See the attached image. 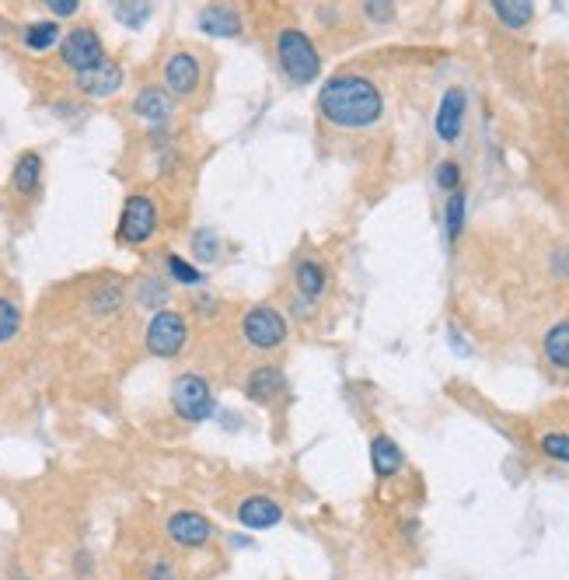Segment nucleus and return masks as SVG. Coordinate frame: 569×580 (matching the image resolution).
<instances>
[{
    "label": "nucleus",
    "instance_id": "nucleus-27",
    "mask_svg": "<svg viewBox=\"0 0 569 580\" xmlns=\"http://www.w3.org/2000/svg\"><path fill=\"white\" fill-rule=\"evenodd\" d=\"M192 256L199 259V263H217L220 256V238L213 235V228H196L192 231Z\"/></svg>",
    "mask_w": 569,
    "mask_h": 580
},
{
    "label": "nucleus",
    "instance_id": "nucleus-10",
    "mask_svg": "<svg viewBox=\"0 0 569 580\" xmlns=\"http://www.w3.org/2000/svg\"><path fill=\"white\" fill-rule=\"evenodd\" d=\"M465 116H468V95L465 88H447L444 98L437 105V116H433V133H437L440 144H458L461 133H465Z\"/></svg>",
    "mask_w": 569,
    "mask_h": 580
},
{
    "label": "nucleus",
    "instance_id": "nucleus-31",
    "mask_svg": "<svg viewBox=\"0 0 569 580\" xmlns=\"http://www.w3.org/2000/svg\"><path fill=\"white\" fill-rule=\"evenodd\" d=\"M116 18L123 21V25H130V28H140L147 18H151V4H137V7L119 4V7H116Z\"/></svg>",
    "mask_w": 569,
    "mask_h": 580
},
{
    "label": "nucleus",
    "instance_id": "nucleus-13",
    "mask_svg": "<svg viewBox=\"0 0 569 580\" xmlns=\"http://www.w3.org/2000/svg\"><path fill=\"white\" fill-rule=\"evenodd\" d=\"M123 81H126L123 63H116L109 56V60L98 63L95 70H88V74L77 77V91H81L84 98H95V102H102V98L119 95V91H123Z\"/></svg>",
    "mask_w": 569,
    "mask_h": 580
},
{
    "label": "nucleus",
    "instance_id": "nucleus-28",
    "mask_svg": "<svg viewBox=\"0 0 569 580\" xmlns=\"http://www.w3.org/2000/svg\"><path fill=\"white\" fill-rule=\"evenodd\" d=\"M140 304H144L147 311H161L168 308V284L161 277H151L140 284Z\"/></svg>",
    "mask_w": 569,
    "mask_h": 580
},
{
    "label": "nucleus",
    "instance_id": "nucleus-26",
    "mask_svg": "<svg viewBox=\"0 0 569 580\" xmlns=\"http://www.w3.org/2000/svg\"><path fill=\"white\" fill-rule=\"evenodd\" d=\"M538 451H542L549 462L569 465V434L566 430H549V434L538 437Z\"/></svg>",
    "mask_w": 569,
    "mask_h": 580
},
{
    "label": "nucleus",
    "instance_id": "nucleus-17",
    "mask_svg": "<svg viewBox=\"0 0 569 580\" xmlns=\"http://www.w3.org/2000/svg\"><path fill=\"white\" fill-rule=\"evenodd\" d=\"M42 172H46V161H42L39 151H21L14 158V168H11V189L18 196H39V186H42Z\"/></svg>",
    "mask_w": 569,
    "mask_h": 580
},
{
    "label": "nucleus",
    "instance_id": "nucleus-1",
    "mask_svg": "<svg viewBox=\"0 0 569 580\" xmlns=\"http://www.w3.org/2000/svg\"><path fill=\"white\" fill-rule=\"evenodd\" d=\"M318 112L336 130H367L381 123L384 116V95L381 88L364 74H332L318 91Z\"/></svg>",
    "mask_w": 569,
    "mask_h": 580
},
{
    "label": "nucleus",
    "instance_id": "nucleus-33",
    "mask_svg": "<svg viewBox=\"0 0 569 580\" xmlns=\"http://www.w3.org/2000/svg\"><path fill=\"white\" fill-rule=\"evenodd\" d=\"M46 7H49V14H53V21L56 18H74V14L81 11L77 0H46Z\"/></svg>",
    "mask_w": 569,
    "mask_h": 580
},
{
    "label": "nucleus",
    "instance_id": "nucleus-29",
    "mask_svg": "<svg viewBox=\"0 0 569 580\" xmlns=\"http://www.w3.org/2000/svg\"><path fill=\"white\" fill-rule=\"evenodd\" d=\"M433 179H437V189H444L447 196L458 193L461 189V165L454 158H444L437 165V172H433Z\"/></svg>",
    "mask_w": 569,
    "mask_h": 580
},
{
    "label": "nucleus",
    "instance_id": "nucleus-16",
    "mask_svg": "<svg viewBox=\"0 0 569 580\" xmlns=\"http://www.w3.org/2000/svg\"><path fill=\"white\" fill-rule=\"evenodd\" d=\"M196 21L206 35H217V39H238L245 32V18L234 4H206Z\"/></svg>",
    "mask_w": 569,
    "mask_h": 580
},
{
    "label": "nucleus",
    "instance_id": "nucleus-5",
    "mask_svg": "<svg viewBox=\"0 0 569 580\" xmlns=\"http://www.w3.org/2000/svg\"><path fill=\"white\" fill-rule=\"evenodd\" d=\"M144 343H147V353H151V357H161V360L179 357L189 343V318L175 308L154 311L151 322H147Z\"/></svg>",
    "mask_w": 569,
    "mask_h": 580
},
{
    "label": "nucleus",
    "instance_id": "nucleus-30",
    "mask_svg": "<svg viewBox=\"0 0 569 580\" xmlns=\"http://www.w3.org/2000/svg\"><path fill=\"white\" fill-rule=\"evenodd\" d=\"M144 580H179V563L172 556H151L144 563Z\"/></svg>",
    "mask_w": 569,
    "mask_h": 580
},
{
    "label": "nucleus",
    "instance_id": "nucleus-9",
    "mask_svg": "<svg viewBox=\"0 0 569 580\" xmlns=\"http://www.w3.org/2000/svg\"><path fill=\"white\" fill-rule=\"evenodd\" d=\"M165 539L172 542L182 553H196V549H206L213 539H217V528L206 514L192 511V507H182V511H172L165 521Z\"/></svg>",
    "mask_w": 569,
    "mask_h": 580
},
{
    "label": "nucleus",
    "instance_id": "nucleus-24",
    "mask_svg": "<svg viewBox=\"0 0 569 580\" xmlns=\"http://www.w3.org/2000/svg\"><path fill=\"white\" fill-rule=\"evenodd\" d=\"M18 332H21V308H18V301H14V297H7V294H0V346L14 343V339H18Z\"/></svg>",
    "mask_w": 569,
    "mask_h": 580
},
{
    "label": "nucleus",
    "instance_id": "nucleus-6",
    "mask_svg": "<svg viewBox=\"0 0 569 580\" xmlns=\"http://www.w3.org/2000/svg\"><path fill=\"white\" fill-rule=\"evenodd\" d=\"M105 60H109V53H105V42L95 25H74L70 32H63L60 63L74 77L88 74V70H95L98 63H105Z\"/></svg>",
    "mask_w": 569,
    "mask_h": 580
},
{
    "label": "nucleus",
    "instance_id": "nucleus-19",
    "mask_svg": "<svg viewBox=\"0 0 569 580\" xmlns=\"http://www.w3.org/2000/svg\"><path fill=\"white\" fill-rule=\"evenodd\" d=\"M371 465H374V476L378 479H391L405 469V455L398 448V441H391L388 434H374L371 441Z\"/></svg>",
    "mask_w": 569,
    "mask_h": 580
},
{
    "label": "nucleus",
    "instance_id": "nucleus-21",
    "mask_svg": "<svg viewBox=\"0 0 569 580\" xmlns=\"http://www.w3.org/2000/svg\"><path fill=\"white\" fill-rule=\"evenodd\" d=\"M126 304V287L116 284V280H109V284H98L95 290L88 294V311L95 318H112L119 315Z\"/></svg>",
    "mask_w": 569,
    "mask_h": 580
},
{
    "label": "nucleus",
    "instance_id": "nucleus-12",
    "mask_svg": "<svg viewBox=\"0 0 569 580\" xmlns=\"http://www.w3.org/2000/svg\"><path fill=\"white\" fill-rule=\"evenodd\" d=\"M234 518L252 532H266V528H276L283 521V504L269 493H252L234 507Z\"/></svg>",
    "mask_w": 569,
    "mask_h": 580
},
{
    "label": "nucleus",
    "instance_id": "nucleus-8",
    "mask_svg": "<svg viewBox=\"0 0 569 580\" xmlns=\"http://www.w3.org/2000/svg\"><path fill=\"white\" fill-rule=\"evenodd\" d=\"M172 409H175V416L186 423H206L213 416V409H217L210 381H206L203 374H192V371L179 374V378L172 381Z\"/></svg>",
    "mask_w": 569,
    "mask_h": 580
},
{
    "label": "nucleus",
    "instance_id": "nucleus-22",
    "mask_svg": "<svg viewBox=\"0 0 569 580\" xmlns=\"http://www.w3.org/2000/svg\"><path fill=\"white\" fill-rule=\"evenodd\" d=\"M493 14L503 28L521 32L535 21V4H528V0H493Z\"/></svg>",
    "mask_w": 569,
    "mask_h": 580
},
{
    "label": "nucleus",
    "instance_id": "nucleus-18",
    "mask_svg": "<svg viewBox=\"0 0 569 580\" xmlns=\"http://www.w3.org/2000/svg\"><path fill=\"white\" fill-rule=\"evenodd\" d=\"M18 39L28 53H46V49H53L63 42V28H60V21H53V18L28 21V25L18 28Z\"/></svg>",
    "mask_w": 569,
    "mask_h": 580
},
{
    "label": "nucleus",
    "instance_id": "nucleus-20",
    "mask_svg": "<svg viewBox=\"0 0 569 580\" xmlns=\"http://www.w3.org/2000/svg\"><path fill=\"white\" fill-rule=\"evenodd\" d=\"M542 353L549 367L569 371V318H559L556 325H549V332L542 336Z\"/></svg>",
    "mask_w": 569,
    "mask_h": 580
},
{
    "label": "nucleus",
    "instance_id": "nucleus-4",
    "mask_svg": "<svg viewBox=\"0 0 569 580\" xmlns=\"http://www.w3.org/2000/svg\"><path fill=\"white\" fill-rule=\"evenodd\" d=\"M161 231V210L158 200L151 193H130L123 203V214H119L116 238L123 245H147Z\"/></svg>",
    "mask_w": 569,
    "mask_h": 580
},
{
    "label": "nucleus",
    "instance_id": "nucleus-3",
    "mask_svg": "<svg viewBox=\"0 0 569 580\" xmlns=\"http://www.w3.org/2000/svg\"><path fill=\"white\" fill-rule=\"evenodd\" d=\"M241 336H245V343L252 346V350L276 353L287 346L290 325H287V318H283V311L273 308V304H252V308L245 311V318H241Z\"/></svg>",
    "mask_w": 569,
    "mask_h": 580
},
{
    "label": "nucleus",
    "instance_id": "nucleus-34",
    "mask_svg": "<svg viewBox=\"0 0 569 580\" xmlns=\"http://www.w3.org/2000/svg\"><path fill=\"white\" fill-rule=\"evenodd\" d=\"M552 270L559 273V277H569V252L559 249L556 256H552Z\"/></svg>",
    "mask_w": 569,
    "mask_h": 580
},
{
    "label": "nucleus",
    "instance_id": "nucleus-15",
    "mask_svg": "<svg viewBox=\"0 0 569 580\" xmlns=\"http://www.w3.org/2000/svg\"><path fill=\"white\" fill-rule=\"evenodd\" d=\"M290 277H294V297H301V301H308V304H318L325 290H329V270H325V263L315 256L294 259Z\"/></svg>",
    "mask_w": 569,
    "mask_h": 580
},
{
    "label": "nucleus",
    "instance_id": "nucleus-14",
    "mask_svg": "<svg viewBox=\"0 0 569 580\" xmlns=\"http://www.w3.org/2000/svg\"><path fill=\"white\" fill-rule=\"evenodd\" d=\"M133 116L147 126H168L175 116V98L165 91V84H144L133 98Z\"/></svg>",
    "mask_w": 569,
    "mask_h": 580
},
{
    "label": "nucleus",
    "instance_id": "nucleus-25",
    "mask_svg": "<svg viewBox=\"0 0 569 580\" xmlns=\"http://www.w3.org/2000/svg\"><path fill=\"white\" fill-rule=\"evenodd\" d=\"M165 270H168V277H172L175 284H186V287L203 284V273H199L189 259H182L179 252H165Z\"/></svg>",
    "mask_w": 569,
    "mask_h": 580
},
{
    "label": "nucleus",
    "instance_id": "nucleus-7",
    "mask_svg": "<svg viewBox=\"0 0 569 580\" xmlns=\"http://www.w3.org/2000/svg\"><path fill=\"white\" fill-rule=\"evenodd\" d=\"M203 81H206V70H203V60H199L196 49L179 46V49L168 53V60H165V91L175 98V102H192V98L203 91Z\"/></svg>",
    "mask_w": 569,
    "mask_h": 580
},
{
    "label": "nucleus",
    "instance_id": "nucleus-32",
    "mask_svg": "<svg viewBox=\"0 0 569 580\" xmlns=\"http://www.w3.org/2000/svg\"><path fill=\"white\" fill-rule=\"evenodd\" d=\"M364 14L371 21H378V25H388V21L395 18V4H381V0H371V4H364Z\"/></svg>",
    "mask_w": 569,
    "mask_h": 580
},
{
    "label": "nucleus",
    "instance_id": "nucleus-2",
    "mask_svg": "<svg viewBox=\"0 0 569 580\" xmlns=\"http://www.w3.org/2000/svg\"><path fill=\"white\" fill-rule=\"evenodd\" d=\"M273 53H276V67L283 70L290 84L304 88V84L318 81L322 74V56H318V46L311 42V35L304 32L301 25H280L273 35Z\"/></svg>",
    "mask_w": 569,
    "mask_h": 580
},
{
    "label": "nucleus",
    "instance_id": "nucleus-11",
    "mask_svg": "<svg viewBox=\"0 0 569 580\" xmlns=\"http://www.w3.org/2000/svg\"><path fill=\"white\" fill-rule=\"evenodd\" d=\"M245 395L259 406H273L280 395H287V374H283L280 364L266 360V364L252 367L245 378Z\"/></svg>",
    "mask_w": 569,
    "mask_h": 580
},
{
    "label": "nucleus",
    "instance_id": "nucleus-23",
    "mask_svg": "<svg viewBox=\"0 0 569 580\" xmlns=\"http://www.w3.org/2000/svg\"><path fill=\"white\" fill-rule=\"evenodd\" d=\"M465 217H468V196L465 189L447 196L444 203V231H447V242H458L461 231H465Z\"/></svg>",
    "mask_w": 569,
    "mask_h": 580
}]
</instances>
